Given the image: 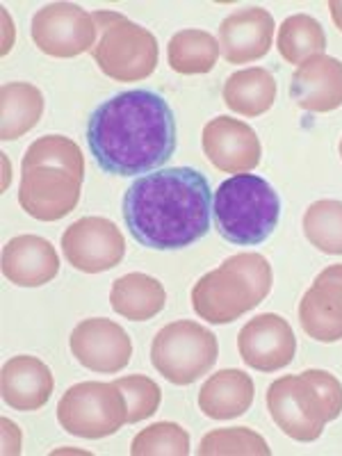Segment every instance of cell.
Listing matches in <instances>:
<instances>
[{"label": "cell", "mask_w": 342, "mask_h": 456, "mask_svg": "<svg viewBox=\"0 0 342 456\" xmlns=\"http://www.w3.org/2000/svg\"><path fill=\"white\" fill-rule=\"evenodd\" d=\"M30 37L44 55L78 57L96 44L94 16L76 3H51L32 16Z\"/></svg>", "instance_id": "10"}, {"label": "cell", "mask_w": 342, "mask_h": 456, "mask_svg": "<svg viewBox=\"0 0 342 456\" xmlns=\"http://www.w3.org/2000/svg\"><path fill=\"white\" fill-rule=\"evenodd\" d=\"M201 146L215 169L224 174H247L260 165L263 146L249 124L233 117H215L203 126Z\"/></svg>", "instance_id": "14"}, {"label": "cell", "mask_w": 342, "mask_h": 456, "mask_svg": "<svg viewBox=\"0 0 342 456\" xmlns=\"http://www.w3.org/2000/svg\"><path fill=\"white\" fill-rule=\"evenodd\" d=\"M299 322L308 338L324 345L342 340V265L320 272L299 301Z\"/></svg>", "instance_id": "15"}, {"label": "cell", "mask_w": 342, "mask_h": 456, "mask_svg": "<svg viewBox=\"0 0 342 456\" xmlns=\"http://www.w3.org/2000/svg\"><path fill=\"white\" fill-rule=\"evenodd\" d=\"M329 10H331L333 23H336L338 30L342 32V0H331V3H329Z\"/></svg>", "instance_id": "31"}, {"label": "cell", "mask_w": 342, "mask_h": 456, "mask_svg": "<svg viewBox=\"0 0 342 456\" xmlns=\"http://www.w3.org/2000/svg\"><path fill=\"white\" fill-rule=\"evenodd\" d=\"M69 347L83 368L99 374H117L130 363L133 342L117 322L92 317L76 324Z\"/></svg>", "instance_id": "12"}, {"label": "cell", "mask_w": 342, "mask_h": 456, "mask_svg": "<svg viewBox=\"0 0 342 456\" xmlns=\"http://www.w3.org/2000/svg\"><path fill=\"white\" fill-rule=\"evenodd\" d=\"M44 114V94L32 83H5L0 89V137L19 140Z\"/></svg>", "instance_id": "23"}, {"label": "cell", "mask_w": 342, "mask_h": 456, "mask_svg": "<svg viewBox=\"0 0 342 456\" xmlns=\"http://www.w3.org/2000/svg\"><path fill=\"white\" fill-rule=\"evenodd\" d=\"M57 422L71 436L101 441L128 425V402L114 381H83L62 395Z\"/></svg>", "instance_id": "9"}, {"label": "cell", "mask_w": 342, "mask_h": 456, "mask_svg": "<svg viewBox=\"0 0 342 456\" xmlns=\"http://www.w3.org/2000/svg\"><path fill=\"white\" fill-rule=\"evenodd\" d=\"M219 42L208 30L187 28L176 32L167 44V62L171 71L181 76H201L210 73L219 60Z\"/></svg>", "instance_id": "24"}, {"label": "cell", "mask_w": 342, "mask_h": 456, "mask_svg": "<svg viewBox=\"0 0 342 456\" xmlns=\"http://www.w3.org/2000/svg\"><path fill=\"white\" fill-rule=\"evenodd\" d=\"M217 358V336L192 320L171 322L151 345V363L174 386L194 384L215 368Z\"/></svg>", "instance_id": "8"}, {"label": "cell", "mask_w": 342, "mask_h": 456, "mask_svg": "<svg viewBox=\"0 0 342 456\" xmlns=\"http://www.w3.org/2000/svg\"><path fill=\"white\" fill-rule=\"evenodd\" d=\"M272 283L274 272L263 254H235L194 283L192 308L210 324H231L263 304Z\"/></svg>", "instance_id": "4"}, {"label": "cell", "mask_w": 342, "mask_h": 456, "mask_svg": "<svg viewBox=\"0 0 342 456\" xmlns=\"http://www.w3.org/2000/svg\"><path fill=\"white\" fill-rule=\"evenodd\" d=\"M256 386L244 370H219L199 390V409L210 420H233L251 409Z\"/></svg>", "instance_id": "20"}, {"label": "cell", "mask_w": 342, "mask_h": 456, "mask_svg": "<svg viewBox=\"0 0 342 456\" xmlns=\"http://www.w3.org/2000/svg\"><path fill=\"white\" fill-rule=\"evenodd\" d=\"M304 235L317 251L342 256V201L322 199L304 215Z\"/></svg>", "instance_id": "26"}, {"label": "cell", "mask_w": 342, "mask_h": 456, "mask_svg": "<svg viewBox=\"0 0 342 456\" xmlns=\"http://www.w3.org/2000/svg\"><path fill=\"white\" fill-rule=\"evenodd\" d=\"M130 235L156 251L192 247L210 231L213 190L199 169L169 167L137 178L124 194Z\"/></svg>", "instance_id": "2"}, {"label": "cell", "mask_w": 342, "mask_h": 456, "mask_svg": "<svg viewBox=\"0 0 342 456\" xmlns=\"http://www.w3.org/2000/svg\"><path fill=\"white\" fill-rule=\"evenodd\" d=\"M114 384L119 386L128 402V425L146 420L160 409L162 390L153 379L144 377V374H130V377L117 379Z\"/></svg>", "instance_id": "29"}, {"label": "cell", "mask_w": 342, "mask_h": 456, "mask_svg": "<svg viewBox=\"0 0 342 456\" xmlns=\"http://www.w3.org/2000/svg\"><path fill=\"white\" fill-rule=\"evenodd\" d=\"M290 96L306 112H333L342 108V62L315 55L292 73Z\"/></svg>", "instance_id": "17"}, {"label": "cell", "mask_w": 342, "mask_h": 456, "mask_svg": "<svg viewBox=\"0 0 342 456\" xmlns=\"http://www.w3.org/2000/svg\"><path fill=\"white\" fill-rule=\"evenodd\" d=\"M53 388H55V379L51 368L37 356L21 354L3 365L0 374L3 402L14 411L30 413L44 409L51 399Z\"/></svg>", "instance_id": "19"}, {"label": "cell", "mask_w": 342, "mask_h": 456, "mask_svg": "<svg viewBox=\"0 0 342 456\" xmlns=\"http://www.w3.org/2000/svg\"><path fill=\"white\" fill-rule=\"evenodd\" d=\"M276 78L267 69L251 67L228 76L222 89V99L228 110L242 117H260L270 112L276 101Z\"/></svg>", "instance_id": "22"}, {"label": "cell", "mask_w": 342, "mask_h": 456, "mask_svg": "<svg viewBox=\"0 0 342 456\" xmlns=\"http://www.w3.org/2000/svg\"><path fill=\"white\" fill-rule=\"evenodd\" d=\"M0 427H3V454H21V431H19V427H16L10 418H3V420H0Z\"/></svg>", "instance_id": "30"}, {"label": "cell", "mask_w": 342, "mask_h": 456, "mask_svg": "<svg viewBox=\"0 0 342 456\" xmlns=\"http://www.w3.org/2000/svg\"><path fill=\"white\" fill-rule=\"evenodd\" d=\"M60 272V256L46 238L16 235L3 247V274L19 288H42Z\"/></svg>", "instance_id": "18"}, {"label": "cell", "mask_w": 342, "mask_h": 456, "mask_svg": "<svg viewBox=\"0 0 342 456\" xmlns=\"http://www.w3.org/2000/svg\"><path fill=\"white\" fill-rule=\"evenodd\" d=\"M110 304H112V311L124 320L149 322L165 308L167 290L153 276L130 272L112 283Z\"/></svg>", "instance_id": "21"}, {"label": "cell", "mask_w": 342, "mask_h": 456, "mask_svg": "<svg viewBox=\"0 0 342 456\" xmlns=\"http://www.w3.org/2000/svg\"><path fill=\"white\" fill-rule=\"evenodd\" d=\"M215 228L226 242L256 247L279 226L281 197L256 174H235L217 187L213 201Z\"/></svg>", "instance_id": "6"}, {"label": "cell", "mask_w": 342, "mask_h": 456, "mask_svg": "<svg viewBox=\"0 0 342 456\" xmlns=\"http://www.w3.org/2000/svg\"><path fill=\"white\" fill-rule=\"evenodd\" d=\"M281 57L288 64H301L315 55H324L327 51V35L317 19L308 14L288 16L279 28V39H276Z\"/></svg>", "instance_id": "25"}, {"label": "cell", "mask_w": 342, "mask_h": 456, "mask_svg": "<svg viewBox=\"0 0 342 456\" xmlns=\"http://www.w3.org/2000/svg\"><path fill=\"white\" fill-rule=\"evenodd\" d=\"M267 409L292 441L313 443L342 413V384L327 370H306L276 379L267 390Z\"/></svg>", "instance_id": "5"}, {"label": "cell", "mask_w": 342, "mask_h": 456, "mask_svg": "<svg viewBox=\"0 0 342 456\" xmlns=\"http://www.w3.org/2000/svg\"><path fill=\"white\" fill-rule=\"evenodd\" d=\"M133 456H187L190 454V434L176 422H158L133 438Z\"/></svg>", "instance_id": "28"}, {"label": "cell", "mask_w": 342, "mask_h": 456, "mask_svg": "<svg viewBox=\"0 0 342 456\" xmlns=\"http://www.w3.org/2000/svg\"><path fill=\"white\" fill-rule=\"evenodd\" d=\"M62 251L78 272L101 274L124 260L126 240L112 219L83 217L62 233Z\"/></svg>", "instance_id": "11"}, {"label": "cell", "mask_w": 342, "mask_h": 456, "mask_svg": "<svg viewBox=\"0 0 342 456\" xmlns=\"http://www.w3.org/2000/svg\"><path fill=\"white\" fill-rule=\"evenodd\" d=\"M83 181V149L64 135H44L21 160L19 203L32 219L60 222L78 206Z\"/></svg>", "instance_id": "3"}, {"label": "cell", "mask_w": 342, "mask_h": 456, "mask_svg": "<svg viewBox=\"0 0 342 456\" xmlns=\"http://www.w3.org/2000/svg\"><path fill=\"white\" fill-rule=\"evenodd\" d=\"M176 117L165 96L151 89L114 94L87 121L94 162L112 176H146L176 151Z\"/></svg>", "instance_id": "1"}, {"label": "cell", "mask_w": 342, "mask_h": 456, "mask_svg": "<svg viewBox=\"0 0 342 456\" xmlns=\"http://www.w3.org/2000/svg\"><path fill=\"white\" fill-rule=\"evenodd\" d=\"M274 16L263 7H242L219 23V48L226 62L249 64L263 60L274 42Z\"/></svg>", "instance_id": "16"}, {"label": "cell", "mask_w": 342, "mask_h": 456, "mask_svg": "<svg viewBox=\"0 0 342 456\" xmlns=\"http://www.w3.org/2000/svg\"><path fill=\"white\" fill-rule=\"evenodd\" d=\"M340 158H342V140H340Z\"/></svg>", "instance_id": "32"}, {"label": "cell", "mask_w": 342, "mask_h": 456, "mask_svg": "<svg viewBox=\"0 0 342 456\" xmlns=\"http://www.w3.org/2000/svg\"><path fill=\"white\" fill-rule=\"evenodd\" d=\"M197 454L201 456H270V445L260 434L249 427H226L208 431L199 443Z\"/></svg>", "instance_id": "27"}, {"label": "cell", "mask_w": 342, "mask_h": 456, "mask_svg": "<svg viewBox=\"0 0 342 456\" xmlns=\"http://www.w3.org/2000/svg\"><path fill=\"white\" fill-rule=\"evenodd\" d=\"M96 44L92 48L94 62L117 83H140L158 67L156 35L144 26H137L119 12H94Z\"/></svg>", "instance_id": "7"}, {"label": "cell", "mask_w": 342, "mask_h": 456, "mask_svg": "<svg viewBox=\"0 0 342 456\" xmlns=\"http://www.w3.org/2000/svg\"><path fill=\"white\" fill-rule=\"evenodd\" d=\"M238 352L244 365L258 372H279L295 361L297 338L290 322L276 313H263L238 333Z\"/></svg>", "instance_id": "13"}]
</instances>
